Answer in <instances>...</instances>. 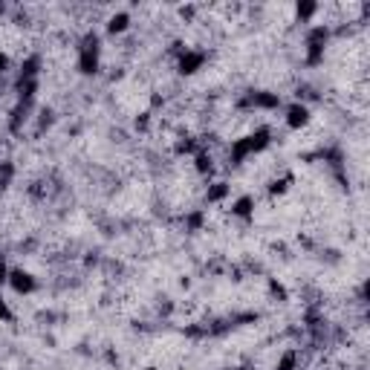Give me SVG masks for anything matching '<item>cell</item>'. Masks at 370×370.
<instances>
[{
  "instance_id": "obj_1",
  "label": "cell",
  "mask_w": 370,
  "mask_h": 370,
  "mask_svg": "<svg viewBox=\"0 0 370 370\" xmlns=\"http://www.w3.org/2000/svg\"><path fill=\"white\" fill-rule=\"evenodd\" d=\"M75 70L82 75H99L102 70V41L95 32H87L78 44V58H75Z\"/></svg>"
},
{
  "instance_id": "obj_2",
  "label": "cell",
  "mask_w": 370,
  "mask_h": 370,
  "mask_svg": "<svg viewBox=\"0 0 370 370\" xmlns=\"http://www.w3.org/2000/svg\"><path fill=\"white\" fill-rule=\"evenodd\" d=\"M327 44H330V26L327 24H313L307 29V38H304V61H307L310 67L324 64Z\"/></svg>"
},
{
  "instance_id": "obj_3",
  "label": "cell",
  "mask_w": 370,
  "mask_h": 370,
  "mask_svg": "<svg viewBox=\"0 0 370 370\" xmlns=\"http://www.w3.org/2000/svg\"><path fill=\"white\" fill-rule=\"evenodd\" d=\"M205 61H208V55L203 53V50H191V46H185V50L176 55V73L180 75H197L203 67H205Z\"/></svg>"
},
{
  "instance_id": "obj_4",
  "label": "cell",
  "mask_w": 370,
  "mask_h": 370,
  "mask_svg": "<svg viewBox=\"0 0 370 370\" xmlns=\"http://www.w3.org/2000/svg\"><path fill=\"white\" fill-rule=\"evenodd\" d=\"M281 102V93H272V90H252L246 93V99L240 102V107L246 110H278Z\"/></svg>"
},
{
  "instance_id": "obj_5",
  "label": "cell",
  "mask_w": 370,
  "mask_h": 370,
  "mask_svg": "<svg viewBox=\"0 0 370 370\" xmlns=\"http://www.w3.org/2000/svg\"><path fill=\"white\" fill-rule=\"evenodd\" d=\"M313 122V110L307 102H293L284 107V124L289 131H301V127H307Z\"/></svg>"
},
{
  "instance_id": "obj_6",
  "label": "cell",
  "mask_w": 370,
  "mask_h": 370,
  "mask_svg": "<svg viewBox=\"0 0 370 370\" xmlns=\"http://www.w3.org/2000/svg\"><path fill=\"white\" fill-rule=\"evenodd\" d=\"M9 289H12L15 295H32V293H38V278L32 275L29 269L15 266L9 272Z\"/></svg>"
},
{
  "instance_id": "obj_7",
  "label": "cell",
  "mask_w": 370,
  "mask_h": 370,
  "mask_svg": "<svg viewBox=\"0 0 370 370\" xmlns=\"http://www.w3.org/2000/svg\"><path fill=\"white\" fill-rule=\"evenodd\" d=\"M32 110H35V104H29V102H15L12 107V113H9V133H24V127L29 124L32 119Z\"/></svg>"
},
{
  "instance_id": "obj_8",
  "label": "cell",
  "mask_w": 370,
  "mask_h": 370,
  "mask_svg": "<svg viewBox=\"0 0 370 370\" xmlns=\"http://www.w3.org/2000/svg\"><path fill=\"white\" fill-rule=\"evenodd\" d=\"M243 142L249 148V156H255V154H263L272 145V133H269V127H257V131H252L249 136H243Z\"/></svg>"
},
{
  "instance_id": "obj_9",
  "label": "cell",
  "mask_w": 370,
  "mask_h": 370,
  "mask_svg": "<svg viewBox=\"0 0 370 370\" xmlns=\"http://www.w3.org/2000/svg\"><path fill=\"white\" fill-rule=\"evenodd\" d=\"M41 67H44V61L41 55H29L21 61V67H18V75H15V82H35V78H41Z\"/></svg>"
},
{
  "instance_id": "obj_10",
  "label": "cell",
  "mask_w": 370,
  "mask_h": 370,
  "mask_svg": "<svg viewBox=\"0 0 370 370\" xmlns=\"http://www.w3.org/2000/svg\"><path fill=\"white\" fill-rule=\"evenodd\" d=\"M131 24H133L131 12L119 9V12H113V15H110V18H107V24H104V32H107V35H124V32L131 29Z\"/></svg>"
},
{
  "instance_id": "obj_11",
  "label": "cell",
  "mask_w": 370,
  "mask_h": 370,
  "mask_svg": "<svg viewBox=\"0 0 370 370\" xmlns=\"http://www.w3.org/2000/svg\"><path fill=\"white\" fill-rule=\"evenodd\" d=\"M232 217H237V220H252V217H255V197H252V194H243V197L232 200Z\"/></svg>"
},
{
  "instance_id": "obj_12",
  "label": "cell",
  "mask_w": 370,
  "mask_h": 370,
  "mask_svg": "<svg viewBox=\"0 0 370 370\" xmlns=\"http://www.w3.org/2000/svg\"><path fill=\"white\" fill-rule=\"evenodd\" d=\"M229 194H232V185H229L226 180H217V183H212V185L205 188V203L217 205V203H223V200H229Z\"/></svg>"
},
{
  "instance_id": "obj_13",
  "label": "cell",
  "mask_w": 370,
  "mask_h": 370,
  "mask_svg": "<svg viewBox=\"0 0 370 370\" xmlns=\"http://www.w3.org/2000/svg\"><path fill=\"white\" fill-rule=\"evenodd\" d=\"M318 12H321V6L313 3V0H301V3H295V18H298L301 24H310Z\"/></svg>"
},
{
  "instance_id": "obj_14",
  "label": "cell",
  "mask_w": 370,
  "mask_h": 370,
  "mask_svg": "<svg viewBox=\"0 0 370 370\" xmlns=\"http://www.w3.org/2000/svg\"><path fill=\"white\" fill-rule=\"evenodd\" d=\"M194 171L200 174V176H208L214 171V156L208 154V151H197L194 154Z\"/></svg>"
},
{
  "instance_id": "obj_15",
  "label": "cell",
  "mask_w": 370,
  "mask_h": 370,
  "mask_svg": "<svg viewBox=\"0 0 370 370\" xmlns=\"http://www.w3.org/2000/svg\"><path fill=\"white\" fill-rule=\"evenodd\" d=\"M298 362H301L298 350H295V347H289V350H284L281 356H278V362H275V370H298Z\"/></svg>"
},
{
  "instance_id": "obj_16",
  "label": "cell",
  "mask_w": 370,
  "mask_h": 370,
  "mask_svg": "<svg viewBox=\"0 0 370 370\" xmlns=\"http://www.w3.org/2000/svg\"><path fill=\"white\" fill-rule=\"evenodd\" d=\"M15 180V163H9V159H3L0 163V191H6Z\"/></svg>"
},
{
  "instance_id": "obj_17",
  "label": "cell",
  "mask_w": 370,
  "mask_h": 370,
  "mask_svg": "<svg viewBox=\"0 0 370 370\" xmlns=\"http://www.w3.org/2000/svg\"><path fill=\"white\" fill-rule=\"evenodd\" d=\"M203 223H205V212H191V214L185 217V226H188L191 232H200Z\"/></svg>"
},
{
  "instance_id": "obj_18",
  "label": "cell",
  "mask_w": 370,
  "mask_h": 370,
  "mask_svg": "<svg viewBox=\"0 0 370 370\" xmlns=\"http://www.w3.org/2000/svg\"><path fill=\"white\" fill-rule=\"evenodd\" d=\"M15 315H12V307H9V301L0 295V324H12Z\"/></svg>"
},
{
  "instance_id": "obj_19",
  "label": "cell",
  "mask_w": 370,
  "mask_h": 370,
  "mask_svg": "<svg viewBox=\"0 0 370 370\" xmlns=\"http://www.w3.org/2000/svg\"><path fill=\"white\" fill-rule=\"evenodd\" d=\"M9 272H12V266L3 261V257H0V289L9 286Z\"/></svg>"
},
{
  "instance_id": "obj_20",
  "label": "cell",
  "mask_w": 370,
  "mask_h": 370,
  "mask_svg": "<svg viewBox=\"0 0 370 370\" xmlns=\"http://www.w3.org/2000/svg\"><path fill=\"white\" fill-rule=\"evenodd\" d=\"M269 293L275 295V298H286V289H284V286H281L275 278H269Z\"/></svg>"
},
{
  "instance_id": "obj_21",
  "label": "cell",
  "mask_w": 370,
  "mask_h": 370,
  "mask_svg": "<svg viewBox=\"0 0 370 370\" xmlns=\"http://www.w3.org/2000/svg\"><path fill=\"white\" fill-rule=\"evenodd\" d=\"M284 191H286V180H275V183L269 185V194H272V197H275V194H284Z\"/></svg>"
},
{
  "instance_id": "obj_22",
  "label": "cell",
  "mask_w": 370,
  "mask_h": 370,
  "mask_svg": "<svg viewBox=\"0 0 370 370\" xmlns=\"http://www.w3.org/2000/svg\"><path fill=\"white\" fill-rule=\"evenodd\" d=\"M148 124H151V113L145 110V113L136 119V131H148Z\"/></svg>"
},
{
  "instance_id": "obj_23",
  "label": "cell",
  "mask_w": 370,
  "mask_h": 370,
  "mask_svg": "<svg viewBox=\"0 0 370 370\" xmlns=\"http://www.w3.org/2000/svg\"><path fill=\"white\" fill-rule=\"evenodd\" d=\"M9 67H12V58H9L3 50H0V75H3V73H9Z\"/></svg>"
},
{
  "instance_id": "obj_24",
  "label": "cell",
  "mask_w": 370,
  "mask_h": 370,
  "mask_svg": "<svg viewBox=\"0 0 370 370\" xmlns=\"http://www.w3.org/2000/svg\"><path fill=\"white\" fill-rule=\"evenodd\" d=\"M194 12H197V6H183V9H180V15H183L185 21H188V18H194Z\"/></svg>"
},
{
  "instance_id": "obj_25",
  "label": "cell",
  "mask_w": 370,
  "mask_h": 370,
  "mask_svg": "<svg viewBox=\"0 0 370 370\" xmlns=\"http://www.w3.org/2000/svg\"><path fill=\"white\" fill-rule=\"evenodd\" d=\"M3 15H6V3H0V18H3Z\"/></svg>"
}]
</instances>
